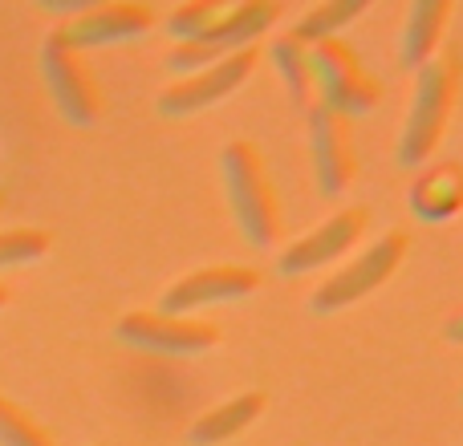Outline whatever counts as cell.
<instances>
[{
	"instance_id": "6da1fadb",
	"label": "cell",
	"mask_w": 463,
	"mask_h": 446,
	"mask_svg": "<svg viewBox=\"0 0 463 446\" xmlns=\"http://www.w3.org/2000/svg\"><path fill=\"white\" fill-rule=\"evenodd\" d=\"M456 98H459V57L439 53L415 78V98H411L407 122H402V135H399L402 167H423L439 151L451 110H456Z\"/></svg>"
},
{
	"instance_id": "7a4b0ae2",
	"label": "cell",
	"mask_w": 463,
	"mask_h": 446,
	"mask_svg": "<svg viewBox=\"0 0 463 446\" xmlns=\"http://www.w3.org/2000/svg\"><path fill=\"white\" fill-rule=\"evenodd\" d=\"M220 167H224L228 203H232V216H236L240 236H244L252 247H260V252L277 247L280 203H277V187H272L269 171H264L260 151H256L252 143H244V138H236V143L224 146Z\"/></svg>"
},
{
	"instance_id": "3957f363",
	"label": "cell",
	"mask_w": 463,
	"mask_h": 446,
	"mask_svg": "<svg viewBox=\"0 0 463 446\" xmlns=\"http://www.w3.org/2000/svg\"><path fill=\"white\" fill-rule=\"evenodd\" d=\"M411 252V236L407 231H386L383 239H374V247H366L362 256H354L345 268H337L317 293L309 296V309L329 317V312H342L350 304L366 301L374 288H383L386 280L399 272V264Z\"/></svg>"
},
{
	"instance_id": "277c9868",
	"label": "cell",
	"mask_w": 463,
	"mask_h": 446,
	"mask_svg": "<svg viewBox=\"0 0 463 446\" xmlns=\"http://www.w3.org/2000/svg\"><path fill=\"white\" fill-rule=\"evenodd\" d=\"M309 57L313 78H317V106L342 114V118H358V114H370L383 102V81L366 73V65L358 61V53L342 37L313 45Z\"/></svg>"
},
{
	"instance_id": "5b68a950",
	"label": "cell",
	"mask_w": 463,
	"mask_h": 446,
	"mask_svg": "<svg viewBox=\"0 0 463 446\" xmlns=\"http://www.w3.org/2000/svg\"><path fill=\"white\" fill-rule=\"evenodd\" d=\"M41 73H45V86L53 94L57 110L65 114V122L94 126L102 118V89H98L86 57L65 45L57 33H49L45 45H41Z\"/></svg>"
},
{
	"instance_id": "8992f818",
	"label": "cell",
	"mask_w": 463,
	"mask_h": 446,
	"mask_svg": "<svg viewBox=\"0 0 463 446\" xmlns=\"http://www.w3.org/2000/svg\"><path fill=\"white\" fill-rule=\"evenodd\" d=\"M114 337L122 345H135L146 353H163V358H195L220 345V329L212 321H195V317H171V312H127L114 325Z\"/></svg>"
},
{
	"instance_id": "52a82bcc",
	"label": "cell",
	"mask_w": 463,
	"mask_h": 446,
	"mask_svg": "<svg viewBox=\"0 0 463 446\" xmlns=\"http://www.w3.org/2000/svg\"><path fill=\"white\" fill-rule=\"evenodd\" d=\"M256 61H260L256 45L252 49H236V53L220 57V61L208 65V70L192 73V78H179L175 86H167L155 106H159L163 118H192V114L208 110V106L224 102L228 94H236V89L252 78Z\"/></svg>"
},
{
	"instance_id": "ba28073f",
	"label": "cell",
	"mask_w": 463,
	"mask_h": 446,
	"mask_svg": "<svg viewBox=\"0 0 463 446\" xmlns=\"http://www.w3.org/2000/svg\"><path fill=\"white\" fill-rule=\"evenodd\" d=\"M309 151H313V171H317V187L329 200H342L350 191L354 175H358V151H354V130L350 118L313 106L309 114Z\"/></svg>"
},
{
	"instance_id": "9c48e42d",
	"label": "cell",
	"mask_w": 463,
	"mask_h": 446,
	"mask_svg": "<svg viewBox=\"0 0 463 446\" xmlns=\"http://www.w3.org/2000/svg\"><path fill=\"white\" fill-rule=\"evenodd\" d=\"M155 24V13L138 0H110V5H90L81 16L53 29L70 49H102V45H130L146 37Z\"/></svg>"
},
{
	"instance_id": "30bf717a",
	"label": "cell",
	"mask_w": 463,
	"mask_h": 446,
	"mask_svg": "<svg viewBox=\"0 0 463 446\" xmlns=\"http://www.w3.org/2000/svg\"><path fill=\"white\" fill-rule=\"evenodd\" d=\"M366 223H370L366 208H342L337 216H329L321 223V228H313L309 236L293 239V244L277 256V272L280 276H305V272H313V268H326V264L342 260L362 239Z\"/></svg>"
},
{
	"instance_id": "8fae6325",
	"label": "cell",
	"mask_w": 463,
	"mask_h": 446,
	"mask_svg": "<svg viewBox=\"0 0 463 446\" xmlns=\"http://www.w3.org/2000/svg\"><path fill=\"white\" fill-rule=\"evenodd\" d=\"M260 288V272L256 268H236V264H216V268H200L192 276L175 280V284L163 293L159 312L171 317H192L195 309H208V304H232L244 301Z\"/></svg>"
},
{
	"instance_id": "7c38bea8",
	"label": "cell",
	"mask_w": 463,
	"mask_h": 446,
	"mask_svg": "<svg viewBox=\"0 0 463 446\" xmlns=\"http://www.w3.org/2000/svg\"><path fill=\"white\" fill-rule=\"evenodd\" d=\"M456 13L451 0H415L407 8V21H402V33H399V61L402 70H423L427 61L439 57V45H443V33H448V21Z\"/></svg>"
},
{
	"instance_id": "4fadbf2b",
	"label": "cell",
	"mask_w": 463,
	"mask_h": 446,
	"mask_svg": "<svg viewBox=\"0 0 463 446\" xmlns=\"http://www.w3.org/2000/svg\"><path fill=\"white\" fill-rule=\"evenodd\" d=\"M411 211L423 223H443L463 211V167L459 163H435L411 187Z\"/></svg>"
},
{
	"instance_id": "5bb4252c",
	"label": "cell",
	"mask_w": 463,
	"mask_h": 446,
	"mask_svg": "<svg viewBox=\"0 0 463 446\" xmlns=\"http://www.w3.org/2000/svg\"><path fill=\"white\" fill-rule=\"evenodd\" d=\"M277 16H280V8L272 0H240V5H228V13L208 29L203 45H212L216 53L252 49V41L260 33H269L277 24Z\"/></svg>"
},
{
	"instance_id": "9a60e30c",
	"label": "cell",
	"mask_w": 463,
	"mask_h": 446,
	"mask_svg": "<svg viewBox=\"0 0 463 446\" xmlns=\"http://www.w3.org/2000/svg\"><path fill=\"white\" fill-rule=\"evenodd\" d=\"M260 414H264V394L244 390V394H236V398H228L224 406H216V410L195 418L192 431H187V442L192 446H220V442L236 439V434H244Z\"/></svg>"
},
{
	"instance_id": "2e32d148",
	"label": "cell",
	"mask_w": 463,
	"mask_h": 446,
	"mask_svg": "<svg viewBox=\"0 0 463 446\" xmlns=\"http://www.w3.org/2000/svg\"><path fill=\"white\" fill-rule=\"evenodd\" d=\"M272 65H277V73L285 78V86H288V94H293L297 110L309 114L313 106H317V78H313L309 45H301L293 33H280V37L272 41Z\"/></svg>"
},
{
	"instance_id": "e0dca14e",
	"label": "cell",
	"mask_w": 463,
	"mask_h": 446,
	"mask_svg": "<svg viewBox=\"0 0 463 446\" xmlns=\"http://www.w3.org/2000/svg\"><path fill=\"white\" fill-rule=\"evenodd\" d=\"M362 13H366V0H326V5L309 8L288 33H293L301 45L313 49V45H321V41H334L337 33H342L350 21H358Z\"/></svg>"
},
{
	"instance_id": "ac0fdd59",
	"label": "cell",
	"mask_w": 463,
	"mask_h": 446,
	"mask_svg": "<svg viewBox=\"0 0 463 446\" xmlns=\"http://www.w3.org/2000/svg\"><path fill=\"white\" fill-rule=\"evenodd\" d=\"M228 13V5L220 0H192V5H179L175 13L167 16V33L175 41H203L208 29Z\"/></svg>"
},
{
	"instance_id": "d6986e66",
	"label": "cell",
	"mask_w": 463,
	"mask_h": 446,
	"mask_svg": "<svg viewBox=\"0 0 463 446\" xmlns=\"http://www.w3.org/2000/svg\"><path fill=\"white\" fill-rule=\"evenodd\" d=\"M0 446H53V439L41 423H33L29 410L0 398Z\"/></svg>"
},
{
	"instance_id": "ffe728a7",
	"label": "cell",
	"mask_w": 463,
	"mask_h": 446,
	"mask_svg": "<svg viewBox=\"0 0 463 446\" xmlns=\"http://www.w3.org/2000/svg\"><path fill=\"white\" fill-rule=\"evenodd\" d=\"M53 239L41 228H16V231H0V268H16V264H33L49 252Z\"/></svg>"
},
{
	"instance_id": "44dd1931",
	"label": "cell",
	"mask_w": 463,
	"mask_h": 446,
	"mask_svg": "<svg viewBox=\"0 0 463 446\" xmlns=\"http://www.w3.org/2000/svg\"><path fill=\"white\" fill-rule=\"evenodd\" d=\"M220 57H228V53H216V49L203 45V41H175V49L167 53V61H163V65H167L175 78H192V73L216 65Z\"/></svg>"
},
{
	"instance_id": "7402d4cb",
	"label": "cell",
	"mask_w": 463,
	"mask_h": 446,
	"mask_svg": "<svg viewBox=\"0 0 463 446\" xmlns=\"http://www.w3.org/2000/svg\"><path fill=\"white\" fill-rule=\"evenodd\" d=\"M41 8H45V13H65L73 21V16H81L86 13V0H41Z\"/></svg>"
},
{
	"instance_id": "603a6c76",
	"label": "cell",
	"mask_w": 463,
	"mask_h": 446,
	"mask_svg": "<svg viewBox=\"0 0 463 446\" xmlns=\"http://www.w3.org/2000/svg\"><path fill=\"white\" fill-rule=\"evenodd\" d=\"M443 337H448V341H456V345H463V309L448 321V325H443Z\"/></svg>"
},
{
	"instance_id": "cb8c5ba5",
	"label": "cell",
	"mask_w": 463,
	"mask_h": 446,
	"mask_svg": "<svg viewBox=\"0 0 463 446\" xmlns=\"http://www.w3.org/2000/svg\"><path fill=\"white\" fill-rule=\"evenodd\" d=\"M5 304H8V288L0 284V309H5Z\"/></svg>"
},
{
	"instance_id": "d4e9b609",
	"label": "cell",
	"mask_w": 463,
	"mask_h": 446,
	"mask_svg": "<svg viewBox=\"0 0 463 446\" xmlns=\"http://www.w3.org/2000/svg\"><path fill=\"white\" fill-rule=\"evenodd\" d=\"M0 208H5V191H0Z\"/></svg>"
}]
</instances>
